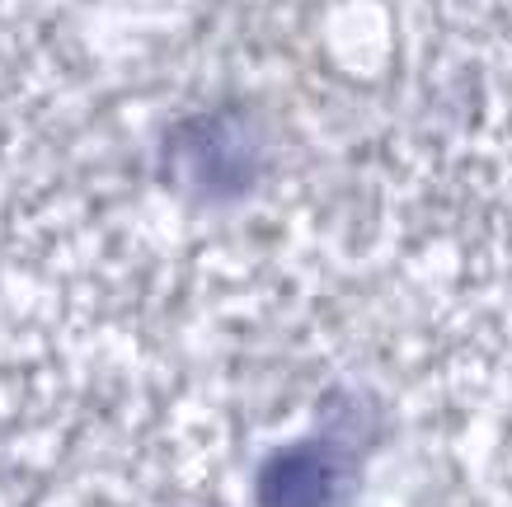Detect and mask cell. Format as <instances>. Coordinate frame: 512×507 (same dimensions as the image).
<instances>
[{"label":"cell","instance_id":"obj_1","mask_svg":"<svg viewBox=\"0 0 512 507\" xmlns=\"http://www.w3.org/2000/svg\"><path fill=\"white\" fill-rule=\"evenodd\" d=\"M170 160L193 198L231 202L259 184L264 141L235 113H207V118H188L170 137Z\"/></svg>","mask_w":512,"mask_h":507},{"label":"cell","instance_id":"obj_2","mask_svg":"<svg viewBox=\"0 0 512 507\" xmlns=\"http://www.w3.org/2000/svg\"><path fill=\"white\" fill-rule=\"evenodd\" d=\"M348 484V451L334 437H306L273 451L259 475L264 507H334Z\"/></svg>","mask_w":512,"mask_h":507}]
</instances>
